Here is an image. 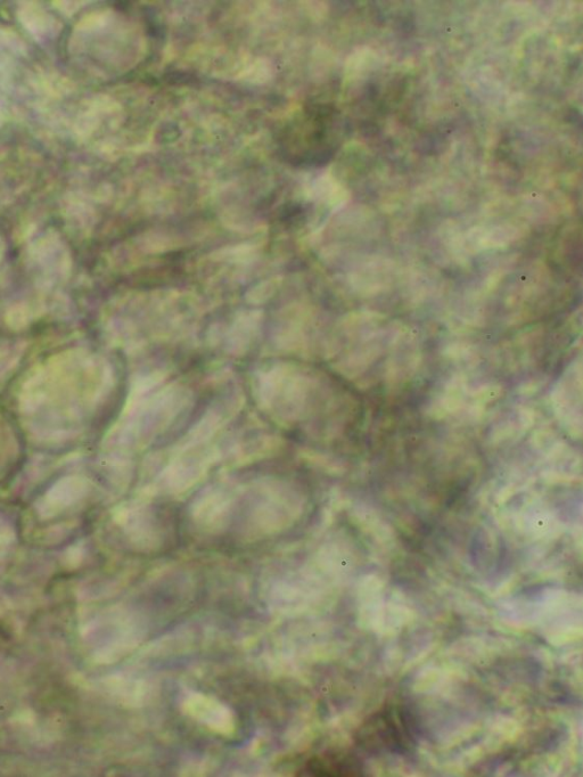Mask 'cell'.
<instances>
[{
    "instance_id": "obj_1",
    "label": "cell",
    "mask_w": 583,
    "mask_h": 777,
    "mask_svg": "<svg viewBox=\"0 0 583 777\" xmlns=\"http://www.w3.org/2000/svg\"><path fill=\"white\" fill-rule=\"evenodd\" d=\"M400 714L396 710L384 711L375 716L367 726L361 738L371 739L366 747H383L390 750H404L410 744V735L404 721H400Z\"/></svg>"
},
{
    "instance_id": "obj_2",
    "label": "cell",
    "mask_w": 583,
    "mask_h": 777,
    "mask_svg": "<svg viewBox=\"0 0 583 777\" xmlns=\"http://www.w3.org/2000/svg\"><path fill=\"white\" fill-rule=\"evenodd\" d=\"M306 776H349L359 772L355 759L343 754H326L314 757L301 770Z\"/></svg>"
}]
</instances>
